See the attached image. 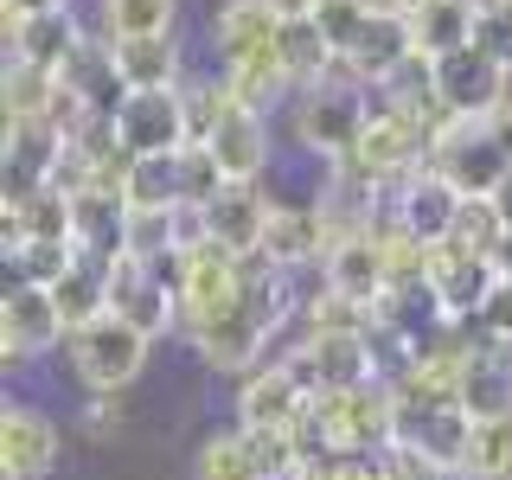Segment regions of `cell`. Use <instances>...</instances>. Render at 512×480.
<instances>
[{
	"label": "cell",
	"mask_w": 512,
	"mask_h": 480,
	"mask_svg": "<svg viewBox=\"0 0 512 480\" xmlns=\"http://www.w3.org/2000/svg\"><path fill=\"white\" fill-rule=\"evenodd\" d=\"M429 167H436L461 199H493V186L506 180L512 160H506L500 141H493L487 122H448L436 135V148H429Z\"/></svg>",
	"instance_id": "5b68a950"
},
{
	"label": "cell",
	"mask_w": 512,
	"mask_h": 480,
	"mask_svg": "<svg viewBox=\"0 0 512 480\" xmlns=\"http://www.w3.org/2000/svg\"><path fill=\"white\" fill-rule=\"evenodd\" d=\"M487 128H493V141H500V148H506V160H512V96H506V103L487 116Z\"/></svg>",
	"instance_id": "60d3db41"
},
{
	"label": "cell",
	"mask_w": 512,
	"mask_h": 480,
	"mask_svg": "<svg viewBox=\"0 0 512 480\" xmlns=\"http://www.w3.org/2000/svg\"><path fill=\"white\" fill-rule=\"evenodd\" d=\"M506 237L512 231H506V218H500V205H493V199H461L455 231H448L442 250H455V256H500Z\"/></svg>",
	"instance_id": "f546056e"
},
{
	"label": "cell",
	"mask_w": 512,
	"mask_h": 480,
	"mask_svg": "<svg viewBox=\"0 0 512 480\" xmlns=\"http://www.w3.org/2000/svg\"><path fill=\"white\" fill-rule=\"evenodd\" d=\"M58 71H39V64L7 58V77H0V103H7V122H52L58 109Z\"/></svg>",
	"instance_id": "484cf974"
},
{
	"label": "cell",
	"mask_w": 512,
	"mask_h": 480,
	"mask_svg": "<svg viewBox=\"0 0 512 480\" xmlns=\"http://www.w3.org/2000/svg\"><path fill=\"white\" fill-rule=\"evenodd\" d=\"M506 96H512V77L487 52L461 45V52L436 58V103H442L448 122H487Z\"/></svg>",
	"instance_id": "52a82bcc"
},
{
	"label": "cell",
	"mask_w": 512,
	"mask_h": 480,
	"mask_svg": "<svg viewBox=\"0 0 512 480\" xmlns=\"http://www.w3.org/2000/svg\"><path fill=\"white\" fill-rule=\"evenodd\" d=\"M173 13L180 0H103L96 20H103V39H154V32H173Z\"/></svg>",
	"instance_id": "f1b7e54d"
},
{
	"label": "cell",
	"mask_w": 512,
	"mask_h": 480,
	"mask_svg": "<svg viewBox=\"0 0 512 480\" xmlns=\"http://www.w3.org/2000/svg\"><path fill=\"white\" fill-rule=\"evenodd\" d=\"M500 263L493 256H455V250H436V276H429V288H436V308L448 327H474L480 308H487V295L500 288Z\"/></svg>",
	"instance_id": "7c38bea8"
},
{
	"label": "cell",
	"mask_w": 512,
	"mask_h": 480,
	"mask_svg": "<svg viewBox=\"0 0 512 480\" xmlns=\"http://www.w3.org/2000/svg\"><path fill=\"white\" fill-rule=\"evenodd\" d=\"M314 26H320V39H327L340 58H352V45H359V32L372 26V13H365L359 0H320V7H314Z\"/></svg>",
	"instance_id": "8d00e7d4"
},
{
	"label": "cell",
	"mask_w": 512,
	"mask_h": 480,
	"mask_svg": "<svg viewBox=\"0 0 512 480\" xmlns=\"http://www.w3.org/2000/svg\"><path fill=\"white\" fill-rule=\"evenodd\" d=\"M269 212L276 205L263 199L256 186H224L212 205H205V224H212V244L231 250V256H263V231H269Z\"/></svg>",
	"instance_id": "e0dca14e"
},
{
	"label": "cell",
	"mask_w": 512,
	"mask_h": 480,
	"mask_svg": "<svg viewBox=\"0 0 512 480\" xmlns=\"http://www.w3.org/2000/svg\"><path fill=\"white\" fill-rule=\"evenodd\" d=\"M391 468H397V480H461L448 461L423 455V448H391Z\"/></svg>",
	"instance_id": "f35d334b"
},
{
	"label": "cell",
	"mask_w": 512,
	"mask_h": 480,
	"mask_svg": "<svg viewBox=\"0 0 512 480\" xmlns=\"http://www.w3.org/2000/svg\"><path fill=\"white\" fill-rule=\"evenodd\" d=\"M404 20H410V45L423 58H448L461 45H474V0H423Z\"/></svg>",
	"instance_id": "7402d4cb"
},
{
	"label": "cell",
	"mask_w": 512,
	"mask_h": 480,
	"mask_svg": "<svg viewBox=\"0 0 512 480\" xmlns=\"http://www.w3.org/2000/svg\"><path fill=\"white\" fill-rule=\"evenodd\" d=\"M308 423L320 429V442L333 455L359 461V455H391L397 448V391L384 384H359V391H320Z\"/></svg>",
	"instance_id": "6da1fadb"
},
{
	"label": "cell",
	"mask_w": 512,
	"mask_h": 480,
	"mask_svg": "<svg viewBox=\"0 0 512 480\" xmlns=\"http://www.w3.org/2000/svg\"><path fill=\"white\" fill-rule=\"evenodd\" d=\"M173 212H180V205H173ZM173 212H128L122 256H141V263H180V250H173Z\"/></svg>",
	"instance_id": "e575fe53"
},
{
	"label": "cell",
	"mask_w": 512,
	"mask_h": 480,
	"mask_svg": "<svg viewBox=\"0 0 512 480\" xmlns=\"http://www.w3.org/2000/svg\"><path fill=\"white\" fill-rule=\"evenodd\" d=\"M314 410V391L288 372L282 359L244 372V391H237V429H301Z\"/></svg>",
	"instance_id": "9c48e42d"
},
{
	"label": "cell",
	"mask_w": 512,
	"mask_h": 480,
	"mask_svg": "<svg viewBox=\"0 0 512 480\" xmlns=\"http://www.w3.org/2000/svg\"><path fill=\"white\" fill-rule=\"evenodd\" d=\"M410 52H416V45H410V20H404V13H391V20L372 13V26L359 32V45H352V71L365 77V90H378Z\"/></svg>",
	"instance_id": "d4e9b609"
},
{
	"label": "cell",
	"mask_w": 512,
	"mask_h": 480,
	"mask_svg": "<svg viewBox=\"0 0 512 480\" xmlns=\"http://www.w3.org/2000/svg\"><path fill=\"white\" fill-rule=\"evenodd\" d=\"M122 199H128V212H173L180 205V154H135Z\"/></svg>",
	"instance_id": "4316f807"
},
{
	"label": "cell",
	"mask_w": 512,
	"mask_h": 480,
	"mask_svg": "<svg viewBox=\"0 0 512 480\" xmlns=\"http://www.w3.org/2000/svg\"><path fill=\"white\" fill-rule=\"evenodd\" d=\"M506 282H512V276H506Z\"/></svg>",
	"instance_id": "ee69618b"
},
{
	"label": "cell",
	"mask_w": 512,
	"mask_h": 480,
	"mask_svg": "<svg viewBox=\"0 0 512 480\" xmlns=\"http://www.w3.org/2000/svg\"><path fill=\"white\" fill-rule=\"evenodd\" d=\"M0 13H7V26H20L39 20V13H71V0H0Z\"/></svg>",
	"instance_id": "ab89813d"
},
{
	"label": "cell",
	"mask_w": 512,
	"mask_h": 480,
	"mask_svg": "<svg viewBox=\"0 0 512 480\" xmlns=\"http://www.w3.org/2000/svg\"><path fill=\"white\" fill-rule=\"evenodd\" d=\"M212 45H218L224 71H231V64L263 58V52H276V45H282L276 0H224V7L212 13Z\"/></svg>",
	"instance_id": "9a60e30c"
},
{
	"label": "cell",
	"mask_w": 512,
	"mask_h": 480,
	"mask_svg": "<svg viewBox=\"0 0 512 480\" xmlns=\"http://www.w3.org/2000/svg\"><path fill=\"white\" fill-rule=\"evenodd\" d=\"M480 340H500V346H512V282H500L487 295V308H480Z\"/></svg>",
	"instance_id": "74e56055"
},
{
	"label": "cell",
	"mask_w": 512,
	"mask_h": 480,
	"mask_svg": "<svg viewBox=\"0 0 512 480\" xmlns=\"http://www.w3.org/2000/svg\"><path fill=\"white\" fill-rule=\"evenodd\" d=\"M167 269L173 263H141V256H116L109 263V314H122L148 340L180 320V288H173Z\"/></svg>",
	"instance_id": "8992f818"
},
{
	"label": "cell",
	"mask_w": 512,
	"mask_h": 480,
	"mask_svg": "<svg viewBox=\"0 0 512 480\" xmlns=\"http://www.w3.org/2000/svg\"><path fill=\"white\" fill-rule=\"evenodd\" d=\"M116 141L122 154H180L192 141L180 90H128V103L116 109Z\"/></svg>",
	"instance_id": "ba28073f"
},
{
	"label": "cell",
	"mask_w": 512,
	"mask_h": 480,
	"mask_svg": "<svg viewBox=\"0 0 512 480\" xmlns=\"http://www.w3.org/2000/svg\"><path fill=\"white\" fill-rule=\"evenodd\" d=\"M461 410L474 423H512V346L480 340L461 359Z\"/></svg>",
	"instance_id": "2e32d148"
},
{
	"label": "cell",
	"mask_w": 512,
	"mask_h": 480,
	"mask_svg": "<svg viewBox=\"0 0 512 480\" xmlns=\"http://www.w3.org/2000/svg\"><path fill=\"white\" fill-rule=\"evenodd\" d=\"M58 468V429L32 404L0 410V480H45Z\"/></svg>",
	"instance_id": "4fadbf2b"
},
{
	"label": "cell",
	"mask_w": 512,
	"mask_h": 480,
	"mask_svg": "<svg viewBox=\"0 0 512 480\" xmlns=\"http://www.w3.org/2000/svg\"><path fill=\"white\" fill-rule=\"evenodd\" d=\"M455 474L461 480H512V423H474V442Z\"/></svg>",
	"instance_id": "1f68e13d"
},
{
	"label": "cell",
	"mask_w": 512,
	"mask_h": 480,
	"mask_svg": "<svg viewBox=\"0 0 512 480\" xmlns=\"http://www.w3.org/2000/svg\"><path fill=\"white\" fill-rule=\"evenodd\" d=\"M474 52L512 77V0H474Z\"/></svg>",
	"instance_id": "d590c367"
},
{
	"label": "cell",
	"mask_w": 512,
	"mask_h": 480,
	"mask_svg": "<svg viewBox=\"0 0 512 480\" xmlns=\"http://www.w3.org/2000/svg\"><path fill=\"white\" fill-rule=\"evenodd\" d=\"M71 256H77V244H32V237L7 244L13 282H26V288H58V276L71 269Z\"/></svg>",
	"instance_id": "d6a6232c"
},
{
	"label": "cell",
	"mask_w": 512,
	"mask_h": 480,
	"mask_svg": "<svg viewBox=\"0 0 512 480\" xmlns=\"http://www.w3.org/2000/svg\"><path fill=\"white\" fill-rule=\"evenodd\" d=\"M77 45H84V32H77L71 13H39V20L7 26V58L39 64V71H64Z\"/></svg>",
	"instance_id": "ffe728a7"
},
{
	"label": "cell",
	"mask_w": 512,
	"mask_h": 480,
	"mask_svg": "<svg viewBox=\"0 0 512 480\" xmlns=\"http://www.w3.org/2000/svg\"><path fill=\"white\" fill-rule=\"evenodd\" d=\"M205 148L218 154L224 180L256 186V180H263V167H269V122H263V109H250L244 96H237V103L224 109V122L205 135Z\"/></svg>",
	"instance_id": "5bb4252c"
},
{
	"label": "cell",
	"mask_w": 512,
	"mask_h": 480,
	"mask_svg": "<svg viewBox=\"0 0 512 480\" xmlns=\"http://www.w3.org/2000/svg\"><path fill=\"white\" fill-rule=\"evenodd\" d=\"M58 340H71V327H64L52 288H26V282H13V288H7V301H0V352H7V365L39 359V352H52Z\"/></svg>",
	"instance_id": "30bf717a"
},
{
	"label": "cell",
	"mask_w": 512,
	"mask_h": 480,
	"mask_svg": "<svg viewBox=\"0 0 512 480\" xmlns=\"http://www.w3.org/2000/svg\"><path fill=\"white\" fill-rule=\"evenodd\" d=\"M365 122H372V103H365V90L352 84H314V90H295V141L320 160H340L359 148Z\"/></svg>",
	"instance_id": "3957f363"
},
{
	"label": "cell",
	"mask_w": 512,
	"mask_h": 480,
	"mask_svg": "<svg viewBox=\"0 0 512 480\" xmlns=\"http://www.w3.org/2000/svg\"><path fill=\"white\" fill-rule=\"evenodd\" d=\"M224 186H231V180H224L218 154L205 148V141H186V148H180V205H212Z\"/></svg>",
	"instance_id": "836d02e7"
},
{
	"label": "cell",
	"mask_w": 512,
	"mask_h": 480,
	"mask_svg": "<svg viewBox=\"0 0 512 480\" xmlns=\"http://www.w3.org/2000/svg\"><path fill=\"white\" fill-rule=\"evenodd\" d=\"M384 205H391V218H397V231H404V237H416V244H429V250H442V244H448V231H455L461 192L448 186L436 167H416Z\"/></svg>",
	"instance_id": "8fae6325"
},
{
	"label": "cell",
	"mask_w": 512,
	"mask_h": 480,
	"mask_svg": "<svg viewBox=\"0 0 512 480\" xmlns=\"http://www.w3.org/2000/svg\"><path fill=\"white\" fill-rule=\"evenodd\" d=\"M365 13H378V20H391V13H404V0H359Z\"/></svg>",
	"instance_id": "7bdbcfd3"
},
{
	"label": "cell",
	"mask_w": 512,
	"mask_h": 480,
	"mask_svg": "<svg viewBox=\"0 0 512 480\" xmlns=\"http://www.w3.org/2000/svg\"><path fill=\"white\" fill-rule=\"evenodd\" d=\"M0 212H7V244H20V237H32V244H71L77 237V212H71V199H64L58 186L7 199Z\"/></svg>",
	"instance_id": "d6986e66"
},
{
	"label": "cell",
	"mask_w": 512,
	"mask_h": 480,
	"mask_svg": "<svg viewBox=\"0 0 512 480\" xmlns=\"http://www.w3.org/2000/svg\"><path fill=\"white\" fill-rule=\"evenodd\" d=\"M148 346L154 340L135 333L122 314H103V320H90V327L71 333V365H77V378H84L96 397H116V391H128V384L141 378Z\"/></svg>",
	"instance_id": "277c9868"
},
{
	"label": "cell",
	"mask_w": 512,
	"mask_h": 480,
	"mask_svg": "<svg viewBox=\"0 0 512 480\" xmlns=\"http://www.w3.org/2000/svg\"><path fill=\"white\" fill-rule=\"evenodd\" d=\"M52 301H58V314H64V327H90V320H103L109 314V263L103 256H90V250H77L71 256V269L58 276L52 288Z\"/></svg>",
	"instance_id": "44dd1931"
},
{
	"label": "cell",
	"mask_w": 512,
	"mask_h": 480,
	"mask_svg": "<svg viewBox=\"0 0 512 480\" xmlns=\"http://www.w3.org/2000/svg\"><path fill=\"white\" fill-rule=\"evenodd\" d=\"M192 480H269V474H263L244 429H224V436H212L192 455Z\"/></svg>",
	"instance_id": "4dcf8cb0"
},
{
	"label": "cell",
	"mask_w": 512,
	"mask_h": 480,
	"mask_svg": "<svg viewBox=\"0 0 512 480\" xmlns=\"http://www.w3.org/2000/svg\"><path fill=\"white\" fill-rule=\"evenodd\" d=\"M282 64H288V84L295 90H314V84H327V71L340 64V52L320 39L314 20H282Z\"/></svg>",
	"instance_id": "83f0119b"
},
{
	"label": "cell",
	"mask_w": 512,
	"mask_h": 480,
	"mask_svg": "<svg viewBox=\"0 0 512 480\" xmlns=\"http://www.w3.org/2000/svg\"><path fill=\"white\" fill-rule=\"evenodd\" d=\"M58 77H64V90H71L90 116H116V109L128 103V84L116 71V45H109V39H90V32H84V45L71 52V64H64Z\"/></svg>",
	"instance_id": "ac0fdd59"
},
{
	"label": "cell",
	"mask_w": 512,
	"mask_h": 480,
	"mask_svg": "<svg viewBox=\"0 0 512 480\" xmlns=\"http://www.w3.org/2000/svg\"><path fill=\"white\" fill-rule=\"evenodd\" d=\"M173 288H180V327L205 333L212 320H224L231 308H244L250 295V256H231L218 244L192 250L173 263Z\"/></svg>",
	"instance_id": "7a4b0ae2"
},
{
	"label": "cell",
	"mask_w": 512,
	"mask_h": 480,
	"mask_svg": "<svg viewBox=\"0 0 512 480\" xmlns=\"http://www.w3.org/2000/svg\"><path fill=\"white\" fill-rule=\"evenodd\" d=\"M71 212H77V237H71V244L90 250V256H103V263H116L122 244H128V199H122V192H84V199H71Z\"/></svg>",
	"instance_id": "cb8c5ba5"
},
{
	"label": "cell",
	"mask_w": 512,
	"mask_h": 480,
	"mask_svg": "<svg viewBox=\"0 0 512 480\" xmlns=\"http://www.w3.org/2000/svg\"><path fill=\"white\" fill-rule=\"evenodd\" d=\"M116 71L128 90H180V45L173 32H154V39H116Z\"/></svg>",
	"instance_id": "603a6c76"
},
{
	"label": "cell",
	"mask_w": 512,
	"mask_h": 480,
	"mask_svg": "<svg viewBox=\"0 0 512 480\" xmlns=\"http://www.w3.org/2000/svg\"><path fill=\"white\" fill-rule=\"evenodd\" d=\"M493 205H500V218H506V231H512V167H506V180L493 186Z\"/></svg>",
	"instance_id": "b9f144b4"
}]
</instances>
